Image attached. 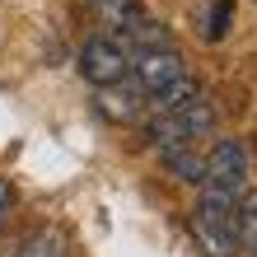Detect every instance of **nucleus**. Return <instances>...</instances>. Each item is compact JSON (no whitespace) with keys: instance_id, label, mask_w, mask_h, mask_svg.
Masks as SVG:
<instances>
[{"instance_id":"1","label":"nucleus","mask_w":257,"mask_h":257,"mask_svg":"<svg viewBox=\"0 0 257 257\" xmlns=\"http://www.w3.org/2000/svg\"><path fill=\"white\" fill-rule=\"evenodd\" d=\"M234 206H238L234 187L201 183V201L192 210V238L210 257H234L238 252V215H234Z\"/></svg>"},{"instance_id":"2","label":"nucleus","mask_w":257,"mask_h":257,"mask_svg":"<svg viewBox=\"0 0 257 257\" xmlns=\"http://www.w3.org/2000/svg\"><path fill=\"white\" fill-rule=\"evenodd\" d=\"M210 126H215V108L201 98L183 103V108H169L159 117V122H150V145L155 150H169V145H192L196 136H206Z\"/></svg>"},{"instance_id":"3","label":"nucleus","mask_w":257,"mask_h":257,"mask_svg":"<svg viewBox=\"0 0 257 257\" xmlns=\"http://www.w3.org/2000/svg\"><path fill=\"white\" fill-rule=\"evenodd\" d=\"M126 70H131V52L122 47L117 38H89L84 47H80V75L94 89H108L117 80H126Z\"/></svg>"},{"instance_id":"4","label":"nucleus","mask_w":257,"mask_h":257,"mask_svg":"<svg viewBox=\"0 0 257 257\" xmlns=\"http://www.w3.org/2000/svg\"><path fill=\"white\" fill-rule=\"evenodd\" d=\"M201 169L206 178L201 183H215V187H243V178H248V150L243 141H234V136H220L215 145H210V155H201Z\"/></svg>"},{"instance_id":"5","label":"nucleus","mask_w":257,"mask_h":257,"mask_svg":"<svg viewBox=\"0 0 257 257\" xmlns=\"http://www.w3.org/2000/svg\"><path fill=\"white\" fill-rule=\"evenodd\" d=\"M131 80L145 89V94H155L159 84H169L173 75H183V56L178 47H155V52H131Z\"/></svg>"},{"instance_id":"6","label":"nucleus","mask_w":257,"mask_h":257,"mask_svg":"<svg viewBox=\"0 0 257 257\" xmlns=\"http://www.w3.org/2000/svg\"><path fill=\"white\" fill-rule=\"evenodd\" d=\"M145 103H150V94H145V89L126 75V80H117V84H108V89H103L98 108L108 112L112 122H136V117L145 112Z\"/></svg>"},{"instance_id":"7","label":"nucleus","mask_w":257,"mask_h":257,"mask_svg":"<svg viewBox=\"0 0 257 257\" xmlns=\"http://www.w3.org/2000/svg\"><path fill=\"white\" fill-rule=\"evenodd\" d=\"M234 28V0H206L196 10V38L201 42H220Z\"/></svg>"},{"instance_id":"8","label":"nucleus","mask_w":257,"mask_h":257,"mask_svg":"<svg viewBox=\"0 0 257 257\" xmlns=\"http://www.w3.org/2000/svg\"><path fill=\"white\" fill-rule=\"evenodd\" d=\"M192 98H201V84H196L187 70H183V75H173L169 84H159L155 94H150V103H155L159 112H169V108H183V103H192Z\"/></svg>"},{"instance_id":"9","label":"nucleus","mask_w":257,"mask_h":257,"mask_svg":"<svg viewBox=\"0 0 257 257\" xmlns=\"http://www.w3.org/2000/svg\"><path fill=\"white\" fill-rule=\"evenodd\" d=\"M159 155H164V164H169V173L178 178V183H196L201 187V178H206L201 155H192L187 145H169V150H159Z\"/></svg>"},{"instance_id":"10","label":"nucleus","mask_w":257,"mask_h":257,"mask_svg":"<svg viewBox=\"0 0 257 257\" xmlns=\"http://www.w3.org/2000/svg\"><path fill=\"white\" fill-rule=\"evenodd\" d=\"M234 215H238V252H257V192L238 196Z\"/></svg>"},{"instance_id":"11","label":"nucleus","mask_w":257,"mask_h":257,"mask_svg":"<svg viewBox=\"0 0 257 257\" xmlns=\"http://www.w3.org/2000/svg\"><path fill=\"white\" fill-rule=\"evenodd\" d=\"M19 257H70L66 234L61 229H42L33 238H24V243H19Z\"/></svg>"},{"instance_id":"12","label":"nucleus","mask_w":257,"mask_h":257,"mask_svg":"<svg viewBox=\"0 0 257 257\" xmlns=\"http://www.w3.org/2000/svg\"><path fill=\"white\" fill-rule=\"evenodd\" d=\"M14 196H19L14 183H10V178H0V229H5V220H10V210H14Z\"/></svg>"},{"instance_id":"13","label":"nucleus","mask_w":257,"mask_h":257,"mask_svg":"<svg viewBox=\"0 0 257 257\" xmlns=\"http://www.w3.org/2000/svg\"><path fill=\"white\" fill-rule=\"evenodd\" d=\"M0 257H19V243H5V252H0Z\"/></svg>"}]
</instances>
